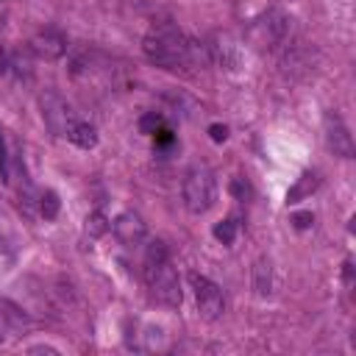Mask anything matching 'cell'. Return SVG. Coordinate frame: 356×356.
I'll list each match as a JSON object with an SVG mask.
<instances>
[{"mask_svg": "<svg viewBox=\"0 0 356 356\" xmlns=\"http://www.w3.org/2000/svg\"><path fill=\"white\" fill-rule=\"evenodd\" d=\"M142 50L147 56L150 64L161 67V70H181L186 72L189 67L200 64V44L192 42L186 33H181L175 25H156L145 33L142 39Z\"/></svg>", "mask_w": 356, "mask_h": 356, "instance_id": "cell-1", "label": "cell"}, {"mask_svg": "<svg viewBox=\"0 0 356 356\" xmlns=\"http://www.w3.org/2000/svg\"><path fill=\"white\" fill-rule=\"evenodd\" d=\"M184 203L192 214H206L217 200V178L209 164H192L184 175Z\"/></svg>", "mask_w": 356, "mask_h": 356, "instance_id": "cell-2", "label": "cell"}, {"mask_svg": "<svg viewBox=\"0 0 356 356\" xmlns=\"http://www.w3.org/2000/svg\"><path fill=\"white\" fill-rule=\"evenodd\" d=\"M145 281H147V289H150V298L164 306V309H178L184 295H181V281H178V273L172 270L170 259H161V261H145Z\"/></svg>", "mask_w": 356, "mask_h": 356, "instance_id": "cell-3", "label": "cell"}, {"mask_svg": "<svg viewBox=\"0 0 356 356\" xmlns=\"http://www.w3.org/2000/svg\"><path fill=\"white\" fill-rule=\"evenodd\" d=\"M286 33H289V17H286L284 11H278V8L264 11V14L250 25V31H248L250 42H253L256 47H261V50H270V47H275V44H284Z\"/></svg>", "mask_w": 356, "mask_h": 356, "instance_id": "cell-4", "label": "cell"}, {"mask_svg": "<svg viewBox=\"0 0 356 356\" xmlns=\"http://www.w3.org/2000/svg\"><path fill=\"white\" fill-rule=\"evenodd\" d=\"M39 108H42V120L47 122V128L53 134H58V136H67V128L78 120L75 111L70 108V103L58 92H53V89L39 95Z\"/></svg>", "mask_w": 356, "mask_h": 356, "instance_id": "cell-5", "label": "cell"}, {"mask_svg": "<svg viewBox=\"0 0 356 356\" xmlns=\"http://www.w3.org/2000/svg\"><path fill=\"white\" fill-rule=\"evenodd\" d=\"M189 281H192V289H195V303H197L200 317H203V320H217V317L222 314V309H225L222 289H220L211 278L197 275V273H192Z\"/></svg>", "mask_w": 356, "mask_h": 356, "instance_id": "cell-6", "label": "cell"}, {"mask_svg": "<svg viewBox=\"0 0 356 356\" xmlns=\"http://www.w3.org/2000/svg\"><path fill=\"white\" fill-rule=\"evenodd\" d=\"M323 136H325V145H328V150L334 156H339V159H350L353 156V136H350V131H348V125L342 122L339 114L325 111V117H323Z\"/></svg>", "mask_w": 356, "mask_h": 356, "instance_id": "cell-7", "label": "cell"}, {"mask_svg": "<svg viewBox=\"0 0 356 356\" xmlns=\"http://www.w3.org/2000/svg\"><path fill=\"white\" fill-rule=\"evenodd\" d=\"M111 231H114V236H117L125 248L142 245V242H145V234H147V228H145V222H142V217H139L136 211H122V214H117V217L111 220Z\"/></svg>", "mask_w": 356, "mask_h": 356, "instance_id": "cell-8", "label": "cell"}, {"mask_svg": "<svg viewBox=\"0 0 356 356\" xmlns=\"http://www.w3.org/2000/svg\"><path fill=\"white\" fill-rule=\"evenodd\" d=\"M31 50L44 61H56L67 53V36L56 28H44L31 39Z\"/></svg>", "mask_w": 356, "mask_h": 356, "instance_id": "cell-9", "label": "cell"}, {"mask_svg": "<svg viewBox=\"0 0 356 356\" xmlns=\"http://www.w3.org/2000/svg\"><path fill=\"white\" fill-rule=\"evenodd\" d=\"M317 184H320V175L314 172V170H306L292 186H289V192H286V203L289 206H295V203H300V200H306L314 189H317Z\"/></svg>", "mask_w": 356, "mask_h": 356, "instance_id": "cell-10", "label": "cell"}, {"mask_svg": "<svg viewBox=\"0 0 356 356\" xmlns=\"http://www.w3.org/2000/svg\"><path fill=\"white\" fill-rule=\"evenodd\" d=\"M67 139H70L75 147L89 150V147L97 145V131H95V125H89V122H83V120H75V122L67 128Z\"/></svg>", "mask_w": 356, "mask_h": 356, "instance_id": "cell-11", "label": "cell"}, {"mask_svg": "<svg viewBox=\"0 0 356 356\" xmlns=\"http://www.w3.org/2000/svg\"><path fill=\"white\" fill-rule=\"evenodd\" d=\"M253 289L261 298L270 295V289H273V261L267 256L256 259V264H253Z\"/></svg>", "mask_w": 356, "mask_h": 356, "instance_id": "cell-12", "label": "cell"}, {"mask_svg": "<svg viewBox=\"0 0 356 356\" xmlns=\"http://www.w3.org/2000/svg\"><path fill=\"white\" fill-rule=\"evenodd\" d=\"M36 206H39V214L44 217V220H56V214H58V195L53 192V189H44L42 195H39V200H36Z\"/></svg>", "mask_w": 356, "mask_h": 356, "instance_id": "cell-13", "label": "cell"}, {"mask_svg": "<svg viewBox=\"0 0 356 356\" xmlns=\"http://www.w3.org/2000/svg\"><path fill=\"white\" fill-rule=\"evenodd\" d=\"M236 231H239V222H236L234 217H228V220H220V222L214 225V236H217L222 245H231V242L236 239Z\"/></svg>", "mask_w": 356, "mask_h": 356, "instance_id": "cell-14", "label": "cell"}, {"mask_svg": "<svg viewBox=\"0 0 356 356\" xmlns=\"http://www.w3.org/2000/svg\"><path fill=\"white\" fill-rule=\"evenodd\" d=\"M108 228H111V222L106 220L103 211H92V214L86 217V234H89V236H103Z\"/></svg>", "mask_w": 356, "mask_h": 356, "instance_id": "cell-15", "label": "cell"}, {"mask_svg": "<svg viewBox=\"0 0 356 356\" xmlns=\"http://www.w3.org/2000/svg\"><path fill=\"white\" fill-rule=\"evenodd\" d=\"M161 125H164V117L156 114V111H147V114L139 120V131H142V134H153V131H159Z\"/></svg>", "mask_w": 356, "mask_h": 356, "instance_id": "cell-16", "label": "cell"}, {"mask_svg": "<svg viewBox=\"0 0 356 356\" xmlns=\"http://www.w3.org/2000/svg\"><path fill=\"white\" fill-rule=\"evenodd\" d=\"M150 136H153V145H156L159 150H164V147H172V145H175V136H172V131H170L167 125H161V128H159V131H153Z\"/></svg>", "mask_w": 356, "mask_h": 356, "instance_id": "cell-17", "label": "cell"}, {"mask_svg": "<svg viewBox=\"0 0 356 356\" xmlns=\"http://www.w3.org/2000/svg\"><path fill=\"white\" fill-rule=\"evenodd\" d=\"M228 189H231V195H234L236 200H248V197H250V184H248L245 178H234Z\"/></svg>", "mask_w": 356, "mask_h": 356, "instance_id": "cell-18", "label": "cell"}, {"mask_svg": "<svg viewBox=\"0 0 356 356\" xmlns=\"http://www.w3.org/2000/svg\"><path fill=\"white\" fill-rule=\"evenodd\" d=\"M11 264H14V250H11L6 242H0V275H3Z\"/></svg>", "mask_w": 356, "mask_h": 356, "instance_id": "cell-19", "label": "cell"}, {"mask_svg": "<svg viewBox=\"0 0 356 356\" xmlns=\"http://www.w3.org/2000/svg\"><path fill=\"white\" fill-rule=\"evenodd\" d=\"M292 222H295L298 231H303V228H309V225L314 222V214H312V211H298V214L292 217Z\"/></svg>", "mask_w": 356, "mask_h": 356, "instance_id": "cell-20", "label": "cell"}, {"mask_svg": "<svg viewBox=\"0 0 356 356\" xmlns=\"http://www.w3.org/2000/svg\"><path fill=\"white\" fill-rule=\"evenodd\" d=\"M209 136H211V142H225L228 139V128L214 122V125H209Z\"/></svg>", "mask_w": 356, "mask_h": 356, "instance_id": "cell-21", "label": "cell"}, {"mask_svg": "<svg viewBox=\"0 0 356 356\" xmlns=\"http://www.w3.org/2000/svg\"><path fill=\"white\" fill-rule=\"evenodd\" d=\"M28 353H58L56 348H50V345H36V348H31Z\"/></svg>", "mask_w": 356, "mask_h": 356, "instance_id": "cell-22", "label": "cell"}, {"mask_svg": "<svg viewBox=\"0 0 356 356\" xmlns=\"http://www.w3.org/2000/svg\"><path fill=\"white\" fill-rule=\"evenodd\" d=\"M3 70H6V50H3V44H0V75H3Z\"/></svg>", "mask_w": 356, "mask_h": 356, "instance_id": "cell-23", "label": "cell"}, {"mask_svg": "<svg viewBox=\"0 0 356 356\" xmlns=\"http://www.w3.org/2000/svg\"><path fill=\"white\" fill-rule=\"evenodd\" d=\"M0 3H6V0H0Z\"/></svg>", "mask_w": 356, "mask_h": 356, "instance_id": "cell-24", "label": "cell"}]
</instances>
